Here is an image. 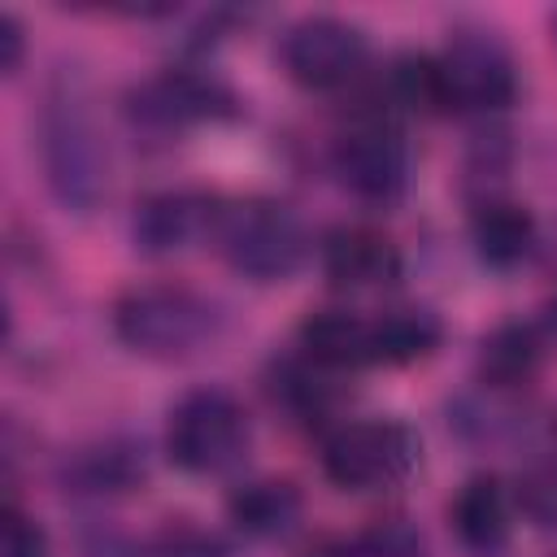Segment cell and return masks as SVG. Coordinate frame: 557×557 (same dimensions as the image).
Here are the masks:
<instances>
[{
  "label": "cell",
  "mask_w": 557,
  "mask_h": 557,
  "mask_svg": "<svg viewBox=\"0 0 557 557\" xmlns=\"http://www.w3.org/2000/svg\"><path fill=\"white\" fill-rule=\"evenodd\" d=\"M39 148H44V170H48L52 196L74 213H91L104 196L109 161H104V139L96 131L87 91L65 74L52 83V91L44 100Z\"/></svg>",
  "instance_id": "cell-1"
},
{
  "label": "cell",
  "mask_w": 557,
  "mask_h": 557,
  "mask_svg": "<svg viewBox=\"0 0 557 557\" xmlns=\"http://www.w3.org/2000/svg\"><path fill=\"white\" fill-rule=\"evenodd\" d=\"M113 331L117 339L152 361H183L200 352L218 331V309L178 283H148L131 287L113 305Z\"/></svg>",
  "instance_id": "cell-2"
},
{
  "label": "cell",
  "mask_w": 557,
  "mask_h": 557,
  "mask_svg": "<svg viewBox=\"0 0 557 557\" xmlns=\"http://www.w3.org/2000/svg\"><path fill=\"white\" fill-rule=\"evenodd\" d=\"M209 239L222 252V261L252 283H278L305 261L300 218L283 200H265V196H248L213 209Z\"/></svg>",
  "instance_id": "cell-3"
},
{
  "label": "cell",
  "mask_w": 557,
  "mask_h": 557,
  "mask_svg": "<svg viewBox=\"0 0 557 557\" xmlns=\"http://www.w3.org/2000/svg\"><path fill=\"white\" fill-rule=\"evenodd\" d=\"M165 453L178 470L222 474L248 453V413L222 387L187 392L165 422Z\"/></svg>",
  "instance_id": "cell-4"
},
{
  "label": "cell",
  "mask_w": 557,
  "mask_h": 557,
  "mask_svg": "<svg viewBox=\"0 0 557 557\" xmlns=\"http://www.w3.org/2000/svg\"><path fill=\"white\" fill-rule=\"evenodd\" d=\"M418 461V440L405 422L387 418H366L339 426L322 444V470L331 483L348 492H374L400 483Z\"/></svg>",
  "instance_id": "cell-5"
},
{
  "label": "cell",
  "mask_w": 557,
  "mask_h": 557,
  "mask_svg": "<svg viewBox=\"0 0 557 557\" xmlns=\"http://www.w3.org/2000/svg\"><path fill=\"white\" fill-rule=\"evenodd\" d=\"M444 83H448V104L466 113H496L513 104L518 96V70L509 48L492 30L461 26L453 30L448 48L440 52Z\"/></svg>",
  "instance_id": "cell-6"
},
{
  "label": "cell",
  "mask_w": 557,
  "mask_h": 557,
  "mask_svg": "<svg viewBox=\"0 0 557 557\" xmlns=\"http://www.w3.org/2000/svg\"><path fill=\"white\" fill-rule=\"evenodd\" d=\"M283 70L313 91H331L344 87L348 78H357V70L366 65V35L331 13H313L300 17L296 26H287L283 44H278Z\"/></svg>",
  "instance_id": "cell-7"
},
{
  "label": "cell",
  "mask_w": 557,
  "mask_h": 557,
  "mask_svg": "<svg viewBox=\"0 0 557 557\" xmlns=\"http://www.w3.org/2000/svg\"><path fill=\"white\" fill-rule=\"evenodd\" d=\"M335 174L339 183L374 205L396 200L409 187V148L383 122H357L335 139Z\"/></svg>",
  "instance_id": "cell-8"
},
{
  "label": "cell",
  "mask_w": 557,
  "mask_h": 557,
  "mask_svg": "<svg viewBox=\"0 0 557 557\" xmlns=\"http://www.w3.org/2000/svg\"><path fill=\"white\" fill-rule=\"evenodd\" d=\"M231 113H235V96L218 78L196 70H165L131 91V117L152 131H178V126L231 117Z\"/></svg>",
  "instance_id": "cell-9"
},
{
  "label": "cell",
  "mask_w": 557,
  "mask_h": 557,
  "mask_svg": "<svg viewBox=\"0 0 557 557\" xmlns=\"http://www.w3.org/2000/svg\"><path fill=\"white\" fill-rule=\"evenodd\" d=\"M322 270L335 287H379L400 274V252L374 226H335L322 239Z\"/></svg>",
  "instance_id": "cell-10"
},
{
  "label": "cell",
  "mask_w": 557,
  "mask_h": 557,
  "mask_svg": "<svg viewBox=\"0 0 557 557\" xmlns=\"http://www.w3.org/2000/svg\"><path fill=\"white\" fill-rule=\"evenodd\" d=\"M213 226V209L187 191H152L135 205V248L148 257H165L187 248L200 231Z\"/></svg>",
  "instance_id": "cell-11"
},
{
  "label": "cell",
  "mask_w": 557,
  "mask_h": 557,
  "mask_svg": "<svg viewBox=\"0 0 557 557\" xmlns=\"http://www.w3.org/2000/svg\"><path fill=\"white\" fill-rule=\"evenodd\" d=\"M448 522L461 540V548L492 557L509 540V500L496 474H474L461 483V492L448 505Z\"/></svg>",
  "instance_id": "cell-12"
},
{
  "label": "cell",
  "mask_w": 557,
  "mask_h": 557,
  "mask_svg": "<svg viewBox=\"0 0 557 557\" xmlns=\"http://www.w3.org/2000/svg\"><path fill=\"white\" fill-rule=\"evenodd\" d=\"M300 348L326 370H357L374 361L370 322L352 309H318L300 322Z\"/></svg>",
  "instance_id": "cell-13"
},
{
  "label": "cell",
  "mask_w": 557,
  "mask_h": 557,
  "mask_svg": "<svg viewBox=\"0 0 557 557\" xmlns=\"http://www.w3.org/2000/svg\"><path fill=\"white\" fill-rule=\"evenodd\" d=\"M470 235H474V252L487 265L509 270V265H518L531 252V244H535V218L522 205L487 200V205H479V213L470 222Z\"/></svg>",
  "instance_id": "cell-14"
},
{
  "label": "cell",
  "mask_w": 557,
  "mask_h": 557,
  "mask_svg": "<svg viewBox=\"0 0 557 557\" xmlns=\"http://www.w3.org/2000/svg\"><path fill=\"white\" fill-rule=\"evenodd\" d=\"M226 509L239 531L270 540V535L292 531V522L300 518V492L287 479H257V483H244L239 492H231Z\"/></svg>",
  "instance_id": "cell-15"
},
{
  "label": "cell",
  "mask_w": 557,
  "mask_h": 557,
  "mask_svg": "<svg viewBox=\"0 0 557 557\" xmlns=\"http://www.w3.org/2000/svg\"><path fill=\"white\" fill-rule=\"evenodd\" d=\"M370 335H374V361L409 366L440 348L444 326L431 309H387L370 322Z\"/></svg>",
  "instance_id": "cell-16"
},
{
  "label": "cell",
  "mask_w": 557,
  "mask_h": 557,
  "mask_svg": "<svg viewBox=\"0 0 557 557\" xmlns=\"http://www.w3.org/2000/svg\"><path fill=\"white\" fill-rule=\"evenodd\" d=\"M540 366V335L522 322H505L479 344V379L492 387H518Z\"/></svg>",
  "instance_id": "cell-17"
},
{
  "label": "cell",
  "mask_w": 557,
  "mask_h": 557,
  "mask_svg": "<svg viewBox=\"0 0 557 557\" xmlns=\"http://www.w3.org/2000/svg\"><path fill=\"white\" fill-rule=\"evenodd\" d=\"M392 83H396V96L409 104V109H422V113H448V83H444V65L440 57H426V52H413V57H400L396 70H392Z\"/></svg>",
  "instance_id": "cell-18"
},
{
  "label": "cell",
  "mask_w": 557,
  "mask_h": 557,
  "mask_svg": "<svg viewBox=\"0 0 557 557\" xmlns=\"http://www.w3.org/2000/svg\"><path fill=\"white\" fill-rule=\"evenodd\" d=\"M74 479H78L87 492H126V487H135V483L144 479V461H139L131 448L104 444V448L78 457Z\"/></svg>",
  "instance_id": "cell-19"
},
{
  "label": "cell",
  "mask_w": 557,
  "mask_h": 557,
  "mask_svg": "<svg viewBox=\"0 0 557 557\" xmlns=\"http://www.w3.org/2000/svg\"><path fill=\"white\" fill-rule=\"evenodd\" d=\"M518 505L535 527H557V466H535L518 479Z\"/></svg>",
  "instance_id": "cell-20"
},
{
  "label": "cell",
  "mask_w": 557,
  "mask_h": 557,
  "mask_svg": "<svg viewBox=\"0 0 557 557\" xmlns=\"http://www.w3.org/2000/svg\"><path fill=\"white\" fill-rule=\"evenodd\" d=\"M4 557H48V535L22 509H4Z\"/></svg>",
  "instance_id": "cell-21"
},
{
  "label": "cell",
  "mask_w": 557,
  "mask_h": 557,
  "mask_svg": "<svg viewBox=\"0 0 557 557\" xmlns=\"http://www.w3.org/2000/svg\"><path fill=\"white\" fill-rule=\"evenodd\" d=\"M0 44H4V57H0V70L13 74L22 65V22L13 13L0 17Z\"/></svg>",
  "instance_id": "cell-22"
},
{
  "label": "cell",
  "mask_w": 557,
  "mask_h": 557,
  "mask_svg": "<svg viewBox=\"0 0 557 557\" xmlns=\"http://www.w3.org/2000/svg\"><path fill=\"white\" fill-rule=\"evenodd\" d=\"M553 318H557V305H553Z\"/></svg>",
  "instance_id": "cell-23"
}]
</instances>
